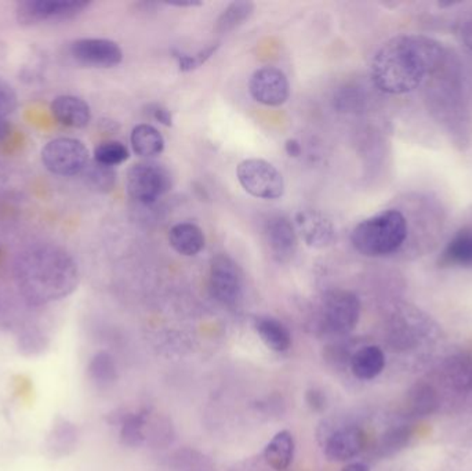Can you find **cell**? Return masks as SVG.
Instances as JSON below:
<instances>
[{
    "label": "cell",
    "instance_id": "1",
    "mask_svg": "<svg viewBox=\"0 0 472 471\" xmlns=\"http://www.w3.org/2000/svg\"><path fill=\"white\" fill-rule=\"evenodd\" d=\"M443 61L440 43L423 35H399L377 50L370 76L379 90L407 94L433 75Z\"/></svg>",
    "mask_w": 472,
    "mask_h": 471
},
{
    "label": "cell",
    "instance_id": "2",
    "mask_svg": "<svg viewBox=\"0 0 472 471\" xmlns=\"http://www.w3.org/2000/svg\"><path fill=\"white\" fill-rule=\"evenodd\" d=\"M17 279L25 296L43 303L70 295L78 287L79 270L73 257L53 245H38L20 254Z\"/></svg>",
    "mask_w": 472,
    "mask_h": 471
},
{
    "label": "cell",
    "instance_id": "3",
    "mask_svg": "<svg viewBox=\"0 0 472 471\" xmlns=\"http://www.w3.org/2000/svg\"><path fill=\"white\" fill-rule=\"evenodd\" d=\"M407 238V218L395 209H389L361 221L351 234L354 248L369 257L394 253Z\"/></svg>",
    "mask_w": 472,
    "mask_h": 471
},
{
    "label": "cell",
    "instance_id": "4",
    "mask_svg": "<svg viewBox=\"0 0 472 471\" xmlns=\"http://www.w3.org/2000/svg\"><path fill=\"white\" fill-rule=\"evenodd\" d=\"M239 183L252 197L278 200L285 193V182L279 170L267 160L246 159L236 169Z\"/></svg>",
    "mask_w": 472,
    "mask_h": 471
},
{
    "label": "cell",
    "instance_id": "5",
    "mask_svg": "<svg viewBox=\"0 0 472 471\" xmlns=\"http://www.w3.org/2000/svg\"><path fill=\"white\" fill-rule=\"evenodd\" d=\"M172 175L162 165L142 162L127 172V193L137 202L150 205L172 188Z\"/></svg>",
    "mask_w": 472,
    "mask_h": 471
},
{
    "label": "cell",
    "instance_id": "6",
    "mask_svg": "<svg viewBox=\"0 0 472 471\" xmlns=\"http://www.w3.org/2000/svg\"><path fill=\"white\" fill-rule=\"evenodd\" d=\"M42 162L53 175L76 176L89 165V150L79 140L61 137L45 145Z\"/></svg>",
    "mask_w": 472,
    "mask_h": 471
},
{
    "label": "cell",
    "instance_id": "7",
    "mask_svg": "<svg viewBox=\"0 0 472 471\" xmlns=\"http://www.w3.org/2000/svg\"><path fill=\"white\" fill-rule=\"evenodd\" d=\"M89 6L88 0H24L17 4L15 15L21 25H37L75 19Z\"/></svg>",
    "mask_w": 472,
    "mask_h": 471
},
{
    "label": "cell",
    "instance_id": "8",
    "mask_svg": "<svg viewBox=\"0 0 472 471\" xmlns=\"http://www.w3.org/2000/svg\"><path fill=\"white\" fill-rule=\"evenodd\" d=\"M359 315L361 302L348 290H331L323 299V322L334 335H347L356 330Z\"/></svg>",
    "mask_w": 472,
    "mask_h": 471
},
{
    "label": "cell",
    "instance_id": "9",
    "mask_svg": "<svg viewBox=\"0 0 472 471\" xmlns=\"http://www.w3.org/2000/svg\"><path fill=\"white\" fill-rule=\"evenodd\" d=\"M210 287L213 296L226 305L238 304L244 296V274L228 254L211 259Z\"/></svg>",
    "mask_w": 472,
    "mask_h": 471
},
{
    "label": "cell",
    "instance_id": "10",
    "mask_svg": "<svg viewBox=\"0 0 472 471\" xmlns=\"http://www.w3.org/2000/svg\"><path fill=\"white\" fill-rule=\"evenodd\" d=\"M249 91L257 103L267 107H279L289 98V81L278 68L262 67L250 78Z\"/></svg>",
    "mask_w": 472,
    "mask_h": 471
},
{
    "label": "cell",
    "instance_id": "11",
    "mask_svg": "<svg viewBox=\"0 0 472 471\" xmlns=\"http://www.w3.org/2000/svg\"><path fill=\"white\" fill-rule=\"evenodd\" d=\"M71 56L82 65L93 68H114L124 60V52L109 39H78L71 45Z\"/></svg>",
    "mask_w": 472,
    "mask_h": 471
},
{
    "label": "cell",
    "instance_id": "12",
    "mask_svg": "<svg viewBox=\"0 0 472 471\" xmlns=\"http://www.w3.org/2000/svg\"><path fill=\"white\" fill-rule=\"evenodd\" d=\"M264 236L272 259L286 263L295 256L298 246L297 231L289 218L285 216L270 218L265 224Z\"/></svg>",
    "mask_w": 472,
    "mask_h": 471
},
{
    "label": "cell",
    "instance_id": "13",
    "mask_svg": "<svg viewBox=\"0 0 472 471\" xmlns=\"http://www.w3.org/2000/svg\"><path fill=\"white\" fill-rule=\"evenodd\" d=\"M295 228L305 245L313 249L328 248L336 234L330 218L313 209H305L296 215Z\"/></svg>",
    "mask_w": 472,
    "mask_h": 471
},
{
    "label": "cell",
    "instance_id": "14",
    "mask_svg": "<svg viewBox=\"0 0 472 471\" xmlns=\"http://www.w3.org/2000/svg\"><path fill=\"white\" fill-rule=\"evenodd\" d=\"M366 445V435L359 427H343L328 438L325 455L333 462H347L358 457Z\"/></svg>",
    "mask_w": 472,
    "mask_h": 471
},
{
    "label": "cell",
    "instance_id": "15",
    "mask_svg": "<svg viewBox=\"0 0 472 471\" xmlns=\"http://www.w3.org/2000/svg\"><path fill=\"white\" fill-rule=\"evenodd\" d=\"M53 116L63 126L83 129L90 124V107L75 96H60L52 103Z\"/></svg>",
    "mask_w": 472,
    "mask_h": 471
},
{
    "label": "cell",
    "instance_id": "16",
    "mask_svg": "<svg viewBox=\"0 0 472 471\" xmlns=\"http://www.w3.org/2000/svg\"><path fill=\"white\" fill-rule=\"evenodd\" d=\"M170 246L183 256H196L205 248V236L201 228L193 223H180L168 233Z\"/></svg>",
    "mask_w": 472,
    "mask_h": 471
},
{
    "label": "cell",
    "instance_id": "17",
    "mask_svg": "<svg viewBox=\"0 0 472 471\" xmlns=\"http://www.w3.org/2000/svg\"><path fill=\"white\" fill-rule=\"evenodd\" d=\"M385 355L377 346H365L351 356V371L361 381H372L382 373Z\"/></svg>",
    "mask_w": 472,
    "mask_h": 471
},
{
    "label": "cell",
    "instance_id": "18",
    "mask_svg": "<svg viewBox=\"0 0 472 471\" xmlns=\"http://www.w3.org/2000/svg\"><path fill=\"white\" fill-rule=\"evenodd\" d=\"M254 330L264 345L275 353H286L292 346V335L280 321L271 317L254 320Z\"/></svg>",
    "mask_w": 472,
    "mask_h": 471
},
{
    "label": "cell",
    "instance_id": "19",
    "mask_svg": "<svg viewBox=\"0 0 472 471\" xmlns=\"http://www.w3.org/2000/svg\"><path fill=\"white\" fill-rule=\"evenodd\" d=\"M265 460L275 470L283 471L289 467L295 457V440L286 430L277 432L264 450Z\"/></svg>",
    "mask_w": 472,
    "mask_h": 471
},
{
    "label": "cell",
    "instance_id": "20",
    "mask_svg": "<svg viewBox=\"0 0 472 471\" xmlns=\"http://www.w3.org/2000/svg\"><path fill=\"white\" fill-rule=\"evenodd\" d=\"M130 140H132L134 152L142 158L158 157L165 150V140L162 134L150 124H142L134 127Z\"/></svg>",
    "mask_w": 472,
    "mask_h": 471
},
{
    "label": "cell",
    "instance_id": "21",
    "mask_svg": "<svg viewBox=\"0 0 472 471\" xmlns=\"http://www.w3.org/2000/svg\"><path fill=\"white\" fill-rule=\"evenodd\" d=\"M253 12L254 4L252 2H234L217 19L214 30L217 34H228L244 25L252 17Z\"/></svg>",
    "mask_w": 472,
    "mask_h": 471
},
{
    "label": "cell",
    "instance_id": "22",
    "mask_svg": "<svg viewBox=\"0 0 472 471\" xmlns=\"http://www.w3.org/2000/svg\"><path fill=\"white\" fill-rule=\"evenodd\" d=\"M442 260L448 264L472 266V234H460L451 241Z\"/></svg>",
    "mask_w": 472,
    "mask_h": 471
},
{
    "label": "cell",
    "instance_id": "23",
    "mask_svg": "<svg viewBox=\"0 0 472 471\" xmlns=\"http://www.w3.org/2000/svg\"><path fill=\"white\" fill-rule=\"evenodd\" d=\"M84 180L94 190L99 193H108L114 188L115 182H116V173L112 167H106V165L99 164L94 160V164H89L84 167Z\"/></svg>",
    "mask_w": 472,
    "mask_h": 471
},
{
    "label": "cell",
    "instance_id": "24",
    "mask_svg": "<svg viewBox=\"0 0 472 471\" xmlns=\"http://www.w3.org/2000/svg\"><path fill=\"white\" fill-rule=\"evenodd\" d=\"M89 373L94 383L99 386H108L114 383L116 379V365H115L114 358L107 353L97 354L89 366Z\"/></svg>",
    "mask_w": 472,
    "mask_h": 471
},
{
    "label": "cell",
    "instance_id": "25",
    "mask_svg": "<svg viewBox=\"0 0 472 471\" xmlns=\"http://www.w3.org/2000/svg\"><path fill=\"white\" fill-rule=\"evenodd\" d=\"M129 159V150L121 141H107L94 151V160L106 167H114Z\"/></svg>",
    "mask_w": 472,
    "mask_h": 471
},
{
    "label": "cell",
    "instance_id": "26",
    "mask_svg": "<svg viewBox=\"0 0 472 471\" xmlns=\"http://www.w3.org/2000/svg\"><path fill=\"white\" fill-rule=\"evenodd\" d=\"M144 424L145 416L142 414L132 415L124 420V427H122V440H124V444L134 447L142 441Z\"/></svg>",
    "mask_w": 472,
    "mask_h": 471
},
{
    "label": "cell",
    "instance_id": "27",
    "mask_svg": "<svg viewBox=\"0 0 472 471\" xmlns=\"http://www.w3.org/2000/svg\"><path fill=\"white\" fill-rule=\"evenodd\" d=\"M217 48H219V45L209 46L205 50H201L198 55L193 56L183 55V53H180V55L177 56L178 64H180V70L184 71V73L196 70V68L203 65V64H205L206 61L216 53Z\"/></svg>",
    "mask_w": 472,
    "mask_h": 471
},
{
    "label": "cell",
    "instance_id": "28",
    "mask_svg": "<svg viewBox=\"0 0 472 471\" xmlns=\"http://www.w3.org/2000/svg\"><path fill=\"white\" fill-rule=\"evenodd\" d=\"M17 107V96L13 90L12 86L7 85L4 81H0V116H9Z\"/></svg>",
    "mask_w": 472,
    "mask_h": 471
},
{
    "label": "cell",
    "instance_id": "29",
    "mask_svg": "<svg viewBox=\"0 0 472 471\" xmlns=\"http://www.w3.org/2000/svg\"><path fill=\"white\" fill-rule=\"evenodd\" d=\"M305 401L313 412H322L326 408V396L322 390L310 389L305 394Z\"/></svg>",
    "mask_w": 472,
    "mask_h": 471
},
{
    "label": "cell",
    "instance_id": "30",
    "mask_svg": "<svg viewBox=\"0 0 472 471\" xmlns=\"http://www.w3.org/2000/svg\"><path fill=\"white\" fill-rule=\"evenodd\" d=\"M150 114H152V116H154L159 124H165V126H172V112L168 111L165 107L152 106L150 107Z\"/></svg>",
    "mask_w": 472,
    "mask_h": 471
},
{
    "label": "cell",
    "instance_id": "31",
    "mask_svg": "<svg viewBox=\"0 0 472 471\" xmlns=\"http://www.w3.org/2000/svg\"><path fill=\"white\" fill-rule=\"evenodd\" d=\"M460 38L463 45L472 52V17L464 22L460 30Z\"/></svg>",
    "mask_w": 472,
    "mask_h": 471
},
{
    "label": "cell",
    "instance_id": "32",
    "mask_svg": "<svg viewBox=\"0 0 472 471\" xmlns=\"http://www.w3.org/2000/svg\"><path fill=\"white\" fill-rule=\"evenodd\" d=\"M286 154L292 158H298L303 152V147H301L300 141L296 139H290L286 141L285 144Z\"/></svg>",
    "mask_w": 472,
    "mask_h": 471
},
{
    "label": "cell",
    "instance_id": "33",
    "mask_svg": "<svg viewBox=\"0 0 472 471\" xmlns=\"http://www.w3.org/2000/svg\"><path fill=\"white\" fill-rule=\"evenodd\" d=\"M166 4H168V6H176V7H195V6H201L202 2H198V0H170V2H165Z\"/></svg>",
    "mask_w": 472,
    "mask_h": 471
},
{
    "label": "cell",
    "instance_id": "34",
    "mask_svg": "<svg viewBox=\"0 0 472 471\" xmlns=\"http://www.w3.org/2000/svg\"><path fill=\"white\" fill-rule=\"evenodd\" d=\"M343 471H370V468L364 463H352V465L344 467Z\"/></svg>",
    "mask_w": 472,
    "mask_h": 471
},
{
    "label": "cell",
    "instance_id": "35",
    "mask_svg": "<svg viewBox=\"0 0 472 471\" xmlns=\"http://www.w3.org/2000/svg\"><path fill=\"white\" fill-rule=\"evenodd\" d=\"M10 132V126L7 124V122L4 121V118L0 116V140H4L7 136V133Z\"/></svg>",
    "mask_w": 472,
    "mask_h": 471
}]
</instances>
